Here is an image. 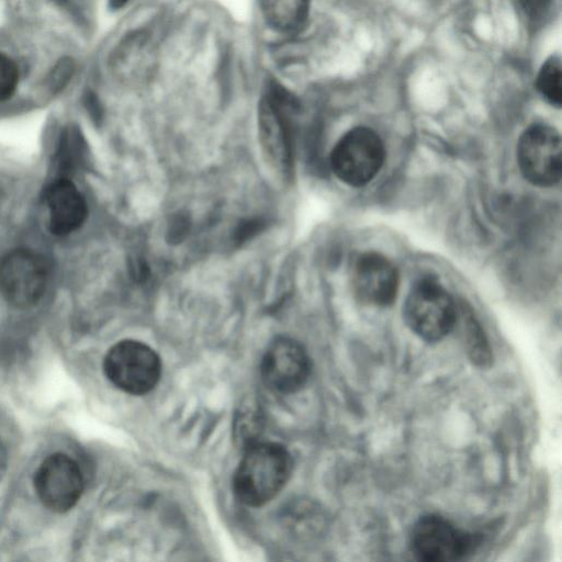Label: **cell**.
<instances>
[{
  "mask_svg": "<svg viewBox=\"0 0 562 562\" xmlns=\"http://www.w3.org/2000/svg\"><path fill=\"white\" fill-rule=\"evenodd\" d=\"M292 472L289 451L277 442L250 445L233 477V490L239 502L261 506L272 499L285 485Z\"/></svg>",
  "mask_w": 562,
  "mask_h": 562,
  "instance_id": "cell-1",
  "label": "cell"
},
{
  "mask_svg": "<svg viewBox=\"0 0 562 562\" xmlns=\"http://www.w3.org/2000/svg\"><path fill=\"white\" fill-rule=\"evenodd\" d=\"M299 102L282 86L271 82L258 106L259 140L269 164L289 176L293 166L291 116Z\"/></svg>",
  "mask_w": 562,
  "mask_h": 562,
  "instance_id": "cell-2",
  "label": "cell"
},
{
  "mask_svg": "<svg viewBox=\"0 0 562 562\" xmlns=\"http://www.w3.org/2000/svg\"><path fill=\"white\" fill-rule=\"evenodd\" d=\"M403 317L419 338L436 342L454 327L458 311L449 292L431 277L416 281L404 302Z\"/></svg>",
  "mask_w": 562,
  "mask_h": 562,
  "instance_id": "cell-3",
  "label": "cell"
},
{
  "mask_svg": "<svg viewBox=\"0 0 562 562\" xmlns=\"http://www.w3.org/2000/svg\"><path fill=\"white\" fill-rule=\"evenodd\" d=\"M103 371L117 389L133 395H143L157 385L161 375V361L146 344L125 339L109 349L103 360Z\"/></svg>",
  "mask_w": 562,
  "mask_h": 562,
  "instance_id": "cell-4",
  "label": "cell"
},
{
  "mask_svg": "<svg viewBox=\"0 0 562 562\" xmlns=\"http://www.w3.org/2000/svg\"><path fill=\"white\" fill-rule=\"evenodd\" d=\"M385 150L379 135L371 128L358 126L348 131L330 154V168L342 182L362 187L370 182L383 166Z\"/></svg>",
  "mask_w": 562,
  "mask_h": 562,
  "instance_id": "cell-5",
  "label": "cell"
},
{
  "mask_svg": "<svg viewBox=\"0 0 562 562\" xmlns=\"http://www.w3.org/2000/svg\"><path fill=\"white\" fill-rule=\"evenodd\" d=\"M479 544L477 535L464 531L438 515L420 517L409 533L411 551L418 560L427 562L463 559Z\"/></svg>",
  "mask_w": 562,
  "mask_h": 562,
  "instance_id": "cell-6",
  "label": "cell"
},
{
  "mask_svg": "<svg viewBox=\"0 0 562 562\" xmlns=\"http://www.w3.org/2000/svg\"><path fill=\"white\" fill-rule=\"evenodd\" d=\"M47 266L31 249H15L0 259V293L13 307L36 305L47 285Z\"/></svg>",
  "mask_w": 562,
  "mask_h": 562,
  "instance_id": "cell-7",
  "label": "cell"
},
{
  "mask_svg": "<svg viewBox=\"0 0 562 562\" xmlns=\"http://www.w3.org/2000/svg\"><path fill=\"white\" fill-rule=\"evenodd\" d=\"M517 161L527 181L538 187H552L561 179V139L555 128L533 124L520 135Z\"/></svg>",
  "mask_w": 562,
  "mask_h": 562,
  "instance_id": "cell-8",
  "label": "cell"
},
{
  "mask_svg": "<svg viewBox=\"0 0 562 562\" xmlns=\"http://www.w3.org/2000/svg\"><path fill=\"white\" fill-rule=\"evenodd\" d=\"M33 483L40 501L55 513L71 509L80 499L85 486L79 464L60 452L42 461L34 473Z\"/></svg>",
  "mask_w": 562,
  "mask_h": 562,
  "instance_id": "cell-9",
  "label": "cell"
},
{
  "mask_svg": "<svg viewBox=\"0 0 562 562\" xmlns=\"http://www.w3.org/2000/svg\"><path fill=\"white\" fill-rule=\"evenodd\" d=\"M265 384L278 393H294L302 389L311 374V360L296 340L279 337L265 352L260 366Z\"/></svg>",
  "mask_w": 562,
  "mask_h": 562,
  "instance_id": "cell-10",
  "label": "cell"
},
{
  "mask_svg": "<svg viewBox=\"0 0 562 562\" xmlns=\"http://www.w3.org/2000/svg\"><path fill=\"white\" fill-rule=\"evenodd\" d=\"M351 286L361 303L386 307L396 297L398 274L393 263L381 254L364 252L353 263Z\"/></svg>",
  "mask_w": 562,
  "mask_h": 562,
  "instance_id": "cell-11",
  "label": "cell"
},
{
  "mask_svg": "<svg viewBox=\"0 0 562 562\" xmlns=\"http://www.w3.org/2000/svg\"><path fill=\"white\" fill-rule=\"evenodd\" d=\"M52 234L66 236L82 226L88 216L87 202L70 179H53L44 192Z\"/></svg>",
  "mask_w": 562,
  "mask_h": 562,
  "instance_id": "cell-12",
  "label": "cell"
},
{
  "mask_svg": "<svg viewBox=\"0 0 562 562\" xmlns=\"http://www.w3.org/2000/svg\"><path fill=\"white\" fill-rule=\"evenodd\" d=\"M267 25L281 34H294L303 29L311 0H259Z\"/></svg>",
  "mask_w": 562,
  "mask_h": 562,
  "instance_id": "cell-13",
  "label": "cell"
},
{
  "mask_svg": "<svg viewBox=\"0 0 562 562\" xmlns=\"http://www.w3.org/2000/svg\"><path fill=\"white\" fill-rule=\"evenodd\" d=\"M86 158V143L75 124L67 125L60 137L53 159V179H70L82 167Z\"/></svg>",
  "mask_w": 562,
  "mask_h": 562,
  "instance_id": "cell-14",
  "label": "cell"
},
{
  "mask_svg": "<svg viewBox=\"0 0 562 562\" xmlns=\"http://www.w3.org/2000/svg\"><path fill=\"white\" fill-rule=\"evenodd\" d=\"M537 89L548 103L560 108L562 102L561 61L558 56H551L543 63L537 77Z\"/></svg>",
  "mask_w": 562,
  "mask_h": 562,
  "instance_id": "cell-15",
  "label": "cell"
},
{
  "mask_svg": "<svg viewBox=\"0 0 562 562\" xmlns=\"http://www.w3.org/2000/svg\"><path fill=\"white\" fill-rule=\"evenodd\" d=\"M20 67L10 55L0 52V102L10 100L19 86Z\"/></svg>",
  "mask_w": 562,
  "mask_h": 562,
  "instance_id": "cell-16",
  "label": "cell"
},
{
  "mask_svg": "<svg viewBox=\"0 0 562 562\" xmlns=\"http://www.w3.org/2000/svg\"><path fill=\"white\" fill-rule=\"evenodd\" d=\"M76 71V61L70 56L60 57L46 77V86L52 92H59L71 80Z\"/></svg>",
  "mask_w": 562,
  "mask_h": 562,
  "instance_id": "cell-17",
  "label": "cell"
},
{
  "mask_svg": "<svg viewBox=\"0 0 562 562\" xmlns=\"http://www.w3.org/2000/svg\"><path fill=\"white\" fill-rule=\"evenodd\" d=\"M263 226L261 220H248L243 222L235 232V239L238 243H244L252 235L257 234Z\"/></svg>",
  "mask_w": 562,
  "mask_h": 562,
  "instance_id": "cell-18",
  "label": "cell"
},
{
  "mask_svg": "<svg viewBox=\"0 0 562 562\" xmlns=\"http://www.w3.org/2000/svg\"><path fill=\"white\" fill-rule=\"evenodd\" d=\"M522 10L531 18L539 16L548 8L551 0H518Z\"/></svg>",
  "mask_w": 562,
  "mask_h": 562,
  "instance_id": "cell-19",
  "label": "cell"
},
{
  "mask_svg": "<svg viewBox=\"0 0 562 562\" xmlns=\"http://www.w3.org/2000/svg\"><path fill=\"white\" fill-rule=\"evenodd\" d=\"M83 104L87 109V112L93 120L99 121L101 119V104L94 92H92L91 90L86 91V93L83 94Z\"/></svg>",
  "mask_w": 562,
  "mask_h": 562,
  "instance_id": "cell-20",
  "label": "cell"
},
{
  "mask_svg": "<svg viewBox=\"0 0 562 562\" xmlns=\"http://www.w3.org/2000/svg\"><path fill=\"white\" fill-rule=\"evenodd\" d=\"M8 468V452L0 439V481L3 479Z\"/></svg>",
  "mask_w": 562,
  "mask_h": 562,
  "instance_id": "cell-21",
  "label": "cell"
},
{
  "mask_svg": "<svg viewBox=\"0 0 562 562\" xmlns=\"http://www.w3.org/2000/svg\"><path fill=\"white\" fill-rule=\"evenodd\" d=\"M131 0H108V7L112 11L123 9Z\"/></svg>",
  "mask_w": 562,
  "mask_h": 562,
  "instance_id": "cell-22",
  "label": "cell"
},
{
  "mask_svg": "<svg viewBox=\"0 0 562 562\" xmlns=\"http://www.w3.org/2000/svg\"><path fill=\"white\" fill-rule=\"evenodd\" d=\"M52 1L53 3L57 4V5H65L68 0H49Z\"/></svg>",
  "mask_w": 562,
  "mask_h": 562,
  "instance_id": "cell-23",
  "label": "cell"
}]
</instances>
